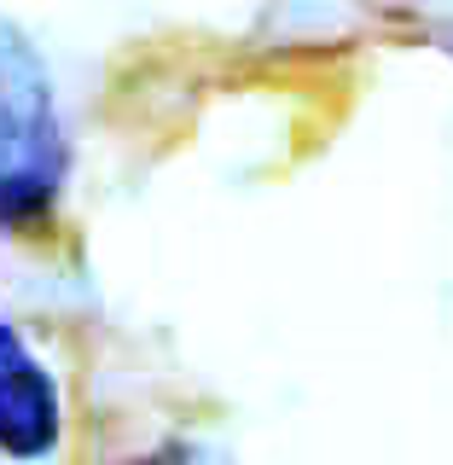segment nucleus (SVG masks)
<instances>
[{"label":"nucleus","mask_w":453,"mask_h":465,"mask_svg":"<svg viewBox=\"0 0 453 465\" xmlns=\"http://www.w3.org/2000/svg\"><path fill=\"white\" fill-rule=\"evenodd\" d=\"M70 145L41 53L12 18H0V227H29L64 186Z\"/></svg>","instance_id":"nucleus-1"},{"label":"nucleus","mask_w":453,"mask_h":465,"mask_svg":"<svg viewBox=\"0 0 453 465\" xmlns=\"http://www.w3.org/2000/svg\"><path fill=\"white\" fill-rule=\"evenodd\" d=\"M58 436H64V407H58L53 372L18 338V326L0 314V454L47 460Z\"/></svg>","instance_id":"nucleus-2"},{"label":"nucleus","mask_w":453,"mask_h":465,"mask_svg":"<svg viewBox=\"0 0 453 465\" xmlns=\"http://www.w3.org/2000/svg\"><path fill=\"white\" fill-rule=\"evenodd\" d=\"M123 465H222V460H215L203 442H163V448H152V454L123 460Z\"/></svg>","instance_id":"nucleus-3"}]
</instances>
